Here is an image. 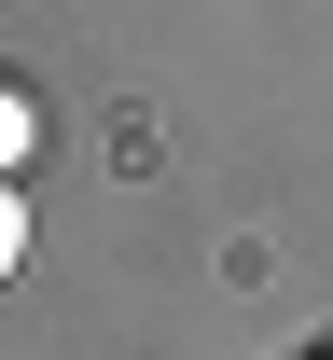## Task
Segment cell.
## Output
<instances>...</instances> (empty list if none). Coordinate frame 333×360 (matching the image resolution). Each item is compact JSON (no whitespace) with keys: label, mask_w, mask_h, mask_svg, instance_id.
Wrapping results in <instances>:
<instances>
[{"label":"cell","mask_w":333,"mask_h":360,"mask_svg":"<svg viewBox=\"0 0 333 360\" xmlns=\"http://www.w3.org/2000/svg\"><path fill=\"white\" fill-rule=\"evenodd\" d=\"M28 264V194H14V167H0V277Z\"/></svg>","instance_id":"obj_1"},{"label":"cell","mask_w":333,"mask_h":360,"mask_svg":"<svg viewBox=\"0 0 333 360\" xmlns=\"http://www.w3.org/2000/svg\"><path fill=\"white\" fill-rule=\"evenodd\" d=\"M14 153H28V97L0 84V167H14Z\"/></svg>","instance_id":"obj_2"}]
</instances>
